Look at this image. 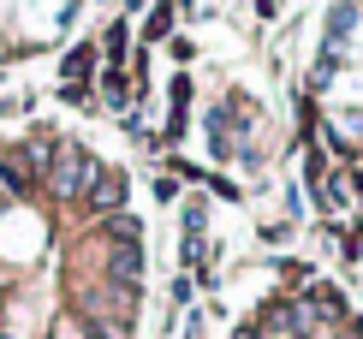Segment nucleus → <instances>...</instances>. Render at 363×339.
Listing matches in <instances>:
<instances>
[{
	"instance_id": "nucleus-1",
	"label": "nucleus",
	"mask_w": 363,
	"mask_h": 339,
	"mask_svg": "<svg viewBox=\"0 0 363 339\" xmlns=\"http://www.w3.org/2000/svg\"><path fill=\"white\" fill-rule=\"evenodd\" d=\"M215 339H363V304L334 274L274 268L245 280V298Z\"/></svg>"
}]
</instances>
